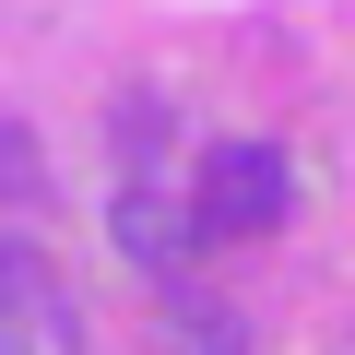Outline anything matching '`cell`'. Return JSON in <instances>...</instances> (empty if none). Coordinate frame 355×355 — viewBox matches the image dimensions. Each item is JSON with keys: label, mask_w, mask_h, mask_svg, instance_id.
<instances>
[{"label": "cell", "mask_w": 355, "mask_h": 355, "mask_svg": "<svg viewBox=\"0 0 355 355\" xmlns=\"http://www.w3.org/2000/svg\"><path fill=\"white\" fill-rule=\"evenodd\" d=\"M0 166H12V130H0Z\"/></svg>", "instance_id": "277c9868"}, {"label": "cell", "mask_w": 355, "mask_h": 355, "mask_svg": "<svg viewBox=\"0 0 355 355\" xmlns=\"http://www.w3.org/2000/svg\"><path fill=\"white\" fill-rule=\"evenodd\" d=\"M0 355H83V308L24 237H0Z\"/></svg>", "instance_id": "7a4b0ae2"}, {"label": "cell", "mask_w": 355, "mask_h": 355, "mask_svg": "<svg viewBox=\"0 0 355 355\" xmlns=\"http://www.w3.org/2000/svg\"><path fill=\"white\" fill-rule=\"evenodd\" d=\"M284 202H296V178H284V154H272L261 130L202 142V178H190V225H202V249L272 237V225H284Z\"/></svg>", "instance_id": "6da1fadb"}, {"label": "cell", "mask_w": 355, "mask_h": 355, "mask_svg": "<svg viewBox=\"0 0 355 355\" xmlns=\"http://www.w3.org/2000/svg\"><path fill=\"white\" fill-rule=\"evenodd\" d=\"M166 355H237V320L225 308H178L166 320Z\"/></svg>", "instance_id": "3957f363"}]
</instances>
